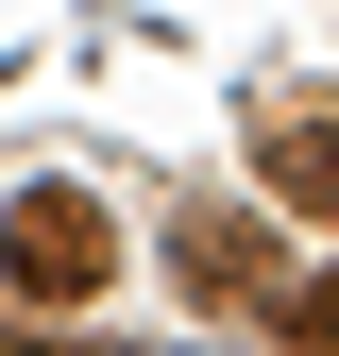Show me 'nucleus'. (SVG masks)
<instances>
[{
    "label": "nucleus",
    "instance_id": "20e7f679",
    "mask_svg": "<svg viewBox=\"0 0 339 356\" xmlns=\"http://www.w3.org/2000/svg\"><path fill=\"white\" fill-rule=\"evenodd\" d=\"M272 323H288V339H306V356H339V272H306V289H288V305H272Z\"/></svg>",
    "mask_w": 339,
    "mask_h": 356
},
{
    "label": "nucleus",
    "instance_id": "7ed1b4c3",
    "mask_svg": "<svg viewBox=\"0 0 339 356\" xmlns=\"http://www.w3.org/2000/svg\"><path fill=\"white\" fill-rule=\"evenodd\" d=\"M272 204L339 220V119H272Z\"/></svg>",
    "mask_w": 339,
    "mask_h": 356
},
{
    "label": "nucleus",
    "instance_id": "f257e3e1",
    "mask_svg": "<svg viewBox=\"0 0 339 356\" xmlns=\"http://www.w3.org/2000/svg\"><path fill=\"white\" fill-rule=\"evenodd\" d=\"M119 272V220L85 204V187H17V220H0V289L17 305H85Z\"/></svg>",
    "mask_w": 339,
    "mask_h": 356
},
{
    "label": "nucleus",
    "instance_id": "f03ea898",
    "mask_svg": "<svg viewBox=\"0 0 339 356\" xmlns=\"http://www.w3.org/2000/svg\"><path fill=\"white\" fill-rule=\"evenodd\" d=\"M170 272H187L204 305H254V289H272V238H254L238 204H187V220H170Z\"/></svg>",
    "mask_w": 339,
    "mask_h": 356
}]
</instances>
